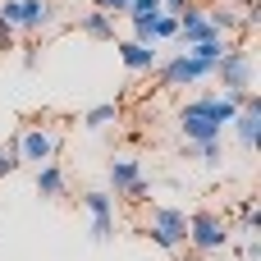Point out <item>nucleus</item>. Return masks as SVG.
I'll list each match as a JSON object with an SVG mask.
<instances>
[{"instance_id":"f257e3e1","label":"nucleus","mask_w":261,"mask_h":261,"mask_svg":"<svg viewBox=\"0 0 261 261\" xmlns=\"http://www.w3.org/2000/svg\"><path fill=\"white\" fill-rule=\"evenodd\" d=\"M211 78L225 87V96H229V92H248V87H252V78H257L252 46H248V41H239V46L229 41V50L216 60V73H211Z\"/></svg>"},{"instance_id":"f03ea898","label":"nucleus","mask_w":261,"mask_h":261,"mask_svg":"<svg viewBox=\"0 0 261 261\" xmlns=\"http://www.w3.org/2000/svg\"><path fill=\"white\" fill-rule=\"evenodd\" d=\"M142 234L156 248L179 252V248H188V211H179V206H151V225Z\"/></svg>"},{"instance_id":"7ed1b4c3","label":"nucleus","mask_w":261,"mask_h":261,"mask_svg":"<svg viewBox=\"0 0 261 261\" xmlns=\"http://www.w3.org/2000/svg\"><path fill=\"white\" fill-rule=\"evenodd\" d=\"M229 243H234V234H229L225 216H216V211H193L188 216V248L211 257V252H225Z\"/></svg>"},{"instance_id":"20e7f679","label":"nucleus","mask_w":261,"mask_h":261,"mask_svg":"<svg viewBox=\"0 0 261 261\" xmlns=\"http://www.w3.org/2000/svg\"><path fill=\"white\" fill-rule=\"evenodd\" d=\"M0 18L18 32H46L55 28V0H0Z\"/></svg>"},{"instance_id":"39448f33","label":"nucleus","mask_w":261,"mask_h":261,"mask_svg":"<svg viewBox=\"0 0 261 261\" xmlns=\"http://www.w3.org/2000/svg\"><path fill=\"white\" fill-rule=\"evenodd\" d=\"M216 73V64H206V60H197V55H188V50H179L170 64H161V87H197L202 78H211Z\"/></svg>"},{"instance_id":"423d86ee","label":"nucleus","mask_w":261,"mask_h":261,"mask_svg":"<svg viewBox=\"0 0 261 261\" xmlns=\"http://www.w3.org/2000/svg\"><path fill=\"white\" fill-rule=\"evenodd\" d=\"M14 151H18V161L46 165V161H55V151H60V133H55V128H41V124H32V128H23V133H18Z\"/></svg>"},{"instance_id":"0eeeda50","label":"nucleus","mask_w":261,"mask_h":261,"mask_svg":"<svg viewBox=\"0 0 261 261\" xmlns=\"http://www.w3.org/2000/svg\"><path fill=\"white\" fill-rule=\"evenodd\" d=\"M83 206H87V216H92V239H96V243H110V239H115V193L92 188V193H83Z\"/></svg>"},{"instance_id":"6e6552de","label":"nucleus","mask_w":261,"mask_h":261,"mask_svg":"<svg viewBox=\"0 0 261 261\" xmlns=\"http://www.w3.org/2000/svg\"><path fill=\"white\" fill-rule=\"evenodd\" d=\"M106 179H110L115 197H124V193L142 179V161H138V156H115V161L106 165Z\"/></svg>"},{"instance_id":"1a4fd4ad","label":"nucleus","mask_w":261,"mask_h":261,"mask_svg":"<svg viewBox=\"0 0 261 261\" xmlns=\"http://www.w3.org/2000/svg\"><path fill=\"white\" fill-rule=\"evenodd\" d=\"M119 60H124V69L128 73H151L156 64H161V55H156V46H142V41H119Z\"/></svg>"},{"instance_id":"9d476101","label":"nucleus","mask_w":261,"mask_h":261,"mask_svg":"<svg viewBox=\"0 0 261 261\" xmlns=\"http://www.w3.org/2000/svg\"><path fill=\"white\" fill-rule=\"evenodd\" d=\"M229 128H234V138H239L243 151H257L261 147V110H239L229 119Z\"/></svg>"},{"instance_id":"9b49d317","label":"nucleus","mask_w":261,"mask_h":261,"mask_svg":"<svg viewBox=\"0 0 261 261\" xmlns=\"http://www.w3.org/2000/svg\"><path fill=\"white\" fill-rule=\"evenodd\" d=\"M37 197L41 202H60L64 197V170H60V161L37 165Z\"/></svg>"},{"instance_id":"f8f14e48","label":"nucleus","mask_w":261,"mask_h":261,"mask_svg":"<svg viewBox=\"0 0 261 261\" xmlns=\"http://www.w3.org/2000/svg\"><path fill=\"white\" fill-rule=\"evenodd\" d=\"M78 32H83V37H92V41H115V14L92 9V14H83V18H78Z\"/></svg>"},{"instance_id":"ddd939ff","label":"nucleus","mask_w":261,"mask_h":261,"mask_svg":"<svg viewBox=\"0 0 261 261\" xmlns=\"http://www.w3.org/2000/svg\"><path fill=\"white\" fill-rule=\"evenodd\" d=\"M110 124H119V106H115V101L92 106V110L83 115V128H92V133H101V128H110Z\"/></svg>"},{"instance_id":"4468645a","label":"nucleus","mask_w":261,"mask_h":261,"mask_svg":"<svg viewBox=\"0 0 261 261\" xmlns=\"http://www.w3.org/2000/svg\"><path fill=\"white\" fill-rule=\"evenodd\" d=\"M206 18L216 23V32H220V37H234V32H243V23H239L234 5H220V9H206Z\"/></svg>"},{"instance_id":"2eb2a0df","label":"nucleus","mask_w":261,"mask_h":261,"mask_svg":"<svg viewBox=\"0 0 261 261\" xmlns=\"http://www.w3.org/2000/svg\"><path fill=\"white\" fill-rule=\"evenodd\" d=\"M188 55H197V60H206V64H216L225 50H229V37H211V41H197V46H184Z\"/></svg>"},{"instance_id":"dca6fc26","label":"nucleus","mask_w":261,"mask_h":261,"mask_svg":"<svg viewBox=\"0 0 261 261\" xmlns=\"http://www.w3.org/2000/svg\"><path fill=\"white\" fill-rule=\"evenodd\" d=\"M156 14H161V0H128V23H156Z\"/></svg>"},{"instance_id":"f3484780","label":"nucleus","mask_w":261,"mask_h":261,"mask_svg":"<svg viewBox=\"0 0 261 261\" xmlns=\"http://www.w3.org/2000/svg\"><path fill=\"white\" fill-rule=\"evenodd\" d=\"M18 165H23V161H18V151H14V142H9V147H0V179H9V174H14Z\"/></svg>"},{"instance_id":"a211bd4d","label":"nucleus","mask_w":261,"mask_h":261,"mask_svg":"<svg viewBox=\"0 0 261 261\" xmlns=\"http://www.w3.org/2000/svg\"><path fill=\"white\" fill-rule=\"evenodd\" d=\"M0 50H18V28L0 18Z\"/></svg>"},{"instance_id":"6ab92c4d","label":"nucleus","mask_w":261,"mask_h":261,"mask_svg":"<svg viewBox=\"0 0 261 261\" xmlns=\"http://www.w3.org/2000/svg\"><path fill=\"white\" fill-rule=\"evenodd\" d=\"M92 9H106V14H128V0H92Z\"/></svg>"},{"instance_id":"aec40b11","label":"nucleus","mask_w":261,"mask_h":261,"mask_svg":"<svg viewBox=\"0 0 261 261\" xmlns=\"http://www.w3.org/2000/svg\"><path fill=\"white\" fill-rule=\"evenodd\" d=\"M239 257H243V261H261V243H257V239L239 243Z\"/></svg>"},{"instance_id":"412c9836","label":"nucleus","mask_w":261,"mask_h":261,"mask_svg":"<svg viewBox=\"0 0 261 261\" xmlns=\"http://www.w3.org/2000/svg\"><path fill=\"white\" fill-rule=\"evenodd\" d=\"M147 193H151V184H147V179H138V184H133L124 197H128V202H147Z\"/></svg>"}]
</instances>
